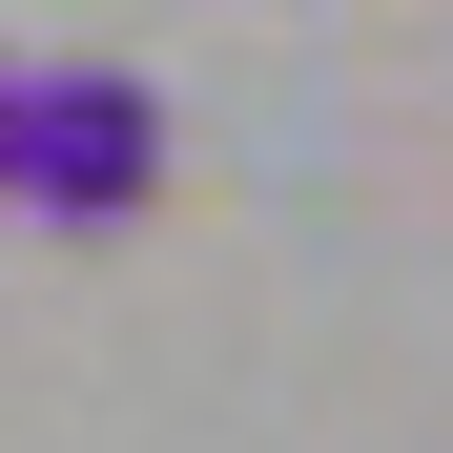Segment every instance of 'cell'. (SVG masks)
I'll list each match as a JSON object with an SVG mask.
<instances>
[{
    "mask_svg": "<svg viewBox=\"0 0 453 453\" xmlns=\"http://www.w3.org/2000/svg\"><path fill=\"white\" fill-rule=\"evenodd\" d=\"M144 186H165V104H144L124 62H21V83H0V206L124 226Z\"/></svg>",
    "mask_w": 453,
    "mask_h": 453,
    "instance_id": "cell-1",
    "label": "cell"
},
{
    "mask_svg": "<svg viewBox=\"0 0 453 453\" xmlns=\"http://www.w3.org/2000/svg\"><path fill=\"white\" fill-rule=\"evenodd\" d=\"M0 83H21V62H0Z\"/></svg>",
    "mask_w": 453,
    "mask_h": 453,
    "instance_id": "cell-2",
    "label": "cell"
}]
</instances>
